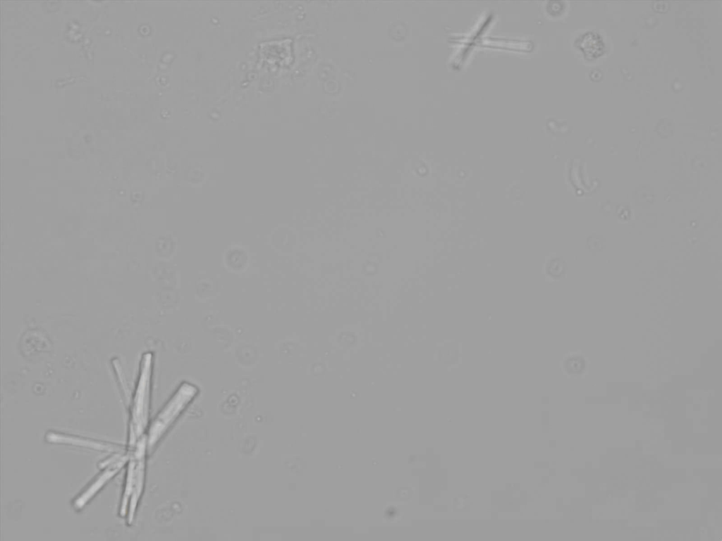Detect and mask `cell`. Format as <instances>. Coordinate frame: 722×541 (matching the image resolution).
I'll return each instance as SVG.
<instances>
[{
  "label": "cell",
  "instance_id": "5b68a950",
  "mask_svg": "<svg viewBox=\"0 0 722 541\" xmlns=\"http://www.w3.org/2000/svg\"><path fill=\"white\" fill-rule=\"evenodd\" d=\"M45 437L46 440L49 443L71 444L106 452L110 454L124 451L127 449V445L124 446L118 443L101 441L57 431H49L47 433Z\"/></svg>",
  "mask_w": 722,
  "mask_h": 541
},
{
  "label": "cell",
  "instance_id": "8992f818",
  "mask_svg": "<svg viewBox=\"0 0 722 541\" xmlns=\"http://www.w3.org/2000/svg\"><path fill=\"white\" fill-rule=\"evenodd\" d=\"M563 367L569 374H581L586 368L585 360L581 356H570L565 359Z\"/></svg>",
  "mask_w": 722,
  "mask_h": 541
},
{
  "label": "cell",
  "instance_id": "277c9868",
  "mask_svg": "<svg viewBox=\"0 0 722 541\" xmlns=\"http://www.w3.org/2000/svg\"><path fill=\"white\" fill-rule=\"evenodd\" d=\"M129 455V449L127 447L126 450L111 453L99 462L100 472L76 497L73 502V507L77 510H80L85 506L113 478L126 467Z\"/></svg>",
  "mask_w": 722,
  "mask_h": 541
},
{
  "label": "cell",
  "instance_id": "7a4b0ae2",
  "mask_svg": "<svg viewBox=\"0 0 722 541\" xmlns=\"http://www.w3.org/2000/svg\"><path fill=\"white\" fill-rule=\"evenodd\" d=\"M153 356L150 352L143 354L138 379L130 404L128 447L133 446L136 441L146 434L148 426L151 380Z\"/></svg>",
  "mask_w": 722,
  "mask_h": 541
},
{
  "label": "cell",
  "instance_id": "3957f363",
  "mask_svg": "<svg viewBox=\"0 0 722 541\" xmlns=\"http://www.w3.org/2000/svg\"><path fill=\"white\" fill-rule=\"evenodd\" d=\"M198 389L191 383H182L152 422L147 434L148 449H152L182 411L197 394Z\"/></svg>",
  "mask_w": 722,
  "mask_h": 541
},
{
  "label": "cell",
  "instance_id": "6da1fadb",
  "mask_svg": "<svg viewBox=\"0 0 722 541\" xmlns=\"http://www.w3.org/2000/svg\"><path fill=\"white\" fill-rule=\"evenodd\" d=\"M128 448L130 455L125 467L119 514L126 519L128 524H131L144 490L146 454L148 449L147 434L140 437L133 446Z\"/></svg>",
  "mask_w": 722,
  "mask_h": 541
}]
</instances>
